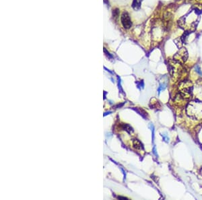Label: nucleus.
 Here are the masks:
<instances>
[{
	"label": "nucleus",
	"mask_w": 202,
	"mask_h": 200,
	"mask_svg": "<svg viewBox=\"0 0 202 200\" xmlns=\"http://www.w3.org/2000/svg\"><path fill=\"white\" fill-rule=\"evenodd\" d=\"M134 147L136 148V149H141V148H142V143L140 142V141L137 140H134Z\"/></svg>",
	"instance_id": "nucleus-5"
},
{
	"label": "nucleus",
	"mask_w": 202,
	"mask_h": 200,
	"mask_svg": "<svg viewBox=\"0 0 202 200\" xmlns=\"http://www.w3.org/2000/svg\"><path fill=\"white\" fill-rule=\"evenodd\" d=\"M187 52L185 49H180L178 53H176V55L174 56V60L177 61V62H184L187 59Z\"/></svg>",
	"instance_id": "nucleus-3"
},
{
	"label": "nucleus",
	"mask_w": 202,
	"mask_h": 200,
	"mask_svg": "<svg viewBox=\"0 0 202 200\" xmlns=\"http://www.w3.org/2000/svg\"><path fill=\"white\" fill-rule=\"evenodd\" d=\"M165 88H166V86H165L164 84H161V86H159L158 90V93H160V92H161V91L164 90Z\"/></svg>",
	"instance_id": "nucleus-8"
},
{
	"label": "nucleus",
	"mask_w": 202,
	"mask_h": 200,
	"mask_svg": "<svg viewBox=\"0 0 202 200\" xmlns=\"http://www.w3.org/2000/svg\"><path fill=\"white\" fill-rule=\"evenodd\" d=\"M121 22L123 26L124 27L125 29H129L132 26V20L130 18V16L129 14L127 12H124V13L121 14Z\"/></svg>",
	"instance_id": "nucleus-2"
},
{
	"label": "nucleus",
	"mask_w": 202,
	"mask_h": 200,
	"mask_svg": "<svg viewBox=\"0 0 202 200\" xmlns=\"http://www.w3.org/2000/svg\"><path fill=\"white\" fill-rule=\"evenodd\" d=\"M142 0H134L132 3V7L134 8L135 10H137V9H140L141 7Z\"/></svg>",
	"instance_id": "nucleus-4"
},
{
	"label": "nucleus",
	"mask_w": 202,
	"mask_h": 200,
	"mask_svg": "<svg viewBox=\"0 0 202 200\" xmlns=\"http://www.w3.org/2000/svg\"><path fill=\"white\" fill-rule=\"evenodd\" d=\"M195 71H196L197 73H198V74H199V75L202 76V71L201 70V68H199V65H196L195 68Z\"/></svg>",
	"instance_id": "nucleus-6"
},
{
	"label": "nucleus",
	"mask_w": 202,
	"mask_h": 200,
	"mask_svg": "<svg viewBox=\"0 0 202 200\" xmlns=\"http://www.w3.org/2000/svg\"><path fill=\"white\" fill-rule=\"evenodd\" d=\"M154 150V154L157 156V154H156V147H154V150Z\"/></svg>",
	"instance_id": "nucleus-9"
},
{
	"label": "nucleus",
	"mask_w": 202,
	"mask_h": 200,
	"mask_svg": "<svg viewBox=\"0 0 202 200\" xmlns=\"http://www.w3.org/2000/svg\"><path fill=\"white\" fill-rule=\"evenodd\" d=\"M162 138H163V140L164 141V142H169V138L168 136H167V135L166 134V133H165V134H162Z\"/></svg>",
	"instance_id": "nucleus-7"
},
{
	"label": "nucleus",
	"mask_w": 202,
	"mask_h": 200,
	"mask_svg": "<svg viewBox=\"0 0 202 200\" xmlns=\"http://www.w3.org/2000/svg\"><path fill=\"white\" fill-rule=\"evenodd\" d=\"M187 113L189 116L194 119L202 117V102L193 100L189 104L187 108Z\"/></svg>",
	"instance_id": "nucleus-1"
}]
</instances>
